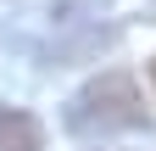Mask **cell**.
Masks as SVG:
<instances>
[{"mask_svg":"<svg viewBox=\"0 0 156 151\" xmlns=\"http://www.w3.org/2000/svg\"><path fill=\"white\" fill-rule=\"evenodd\" d=\"M145 123V95L128 73H101L89 79L78 95L67 101V129L78 140H106V134H128Z\"/></svg>","mask_w":156,"mask_h":151,"instance_id":"obj_1","label":"cell"},{"mask_svg":"<svg viewBox=\"0 0 156 151\" xmlns=\"http://www.w3.org/2000/svg\"><path fill=\"white\" fill-rule=\"evenodd\" d=\"M0 151H45V129L23 106H0Z\"/></svg>","mask_w":156,"mask_h":151,"instance_id":"obj_2","label":"cell"},{"mask_svg":"<svg viewBox=\"0 0 156 151\" xmlns=\"http://www.w3.org/2000/svg\"><path fill=\"white\" fill-rule=\"evenodd\" d=\"M151 73H156V62H151Z\"/></svg>","mask_w":156,"mask_h":151,"instance_id":"obj_3","label":"cell"}]
</instances>
